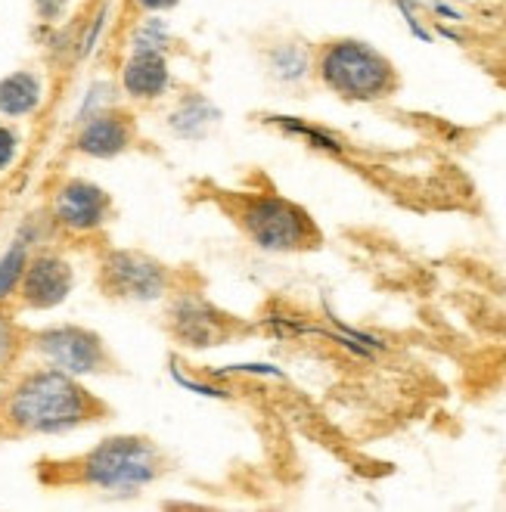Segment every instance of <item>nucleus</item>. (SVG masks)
<instances>
[{
  "label": "nucleus",
  "mask_w": 506,
  "mask_h": 512,
  "mask_svg": "<svg viewBox=\"0 0 506 512\" xmlns=\"http://www.w3.org/2000/svg\"><path fill=\"white\" fill-rule=\"evenodd\" d=\"M100 401L56 367L22 376L4 401V419L22 435H63L100 416Z\"/></svg>",
  "instance_id": "obj_1"
},
{
  "label": "nucleus",
  "mask_w": 506,
  "mask_h": 512,
  "mask_svg": "<svg viewBox=\"0 0 506 512\" xmlns=\"http://www.w3.org/2000/svg\"><path fill=\"white\" fill-rule=\"evenodd\" d=\"M314 72L326 90L354 103L385 100L401 87L392 59L357 38L326 41L314 56Z\"/></svg>",
  "instance_id": "obj_2"
},
{
  "label": "nucleus",
  "mask_w": 506,
  "mask_h": 512,
  "mask_svg": "<svg viewBox=\"0 0 506 512\" xmlns=\"http://www.w3.org/2000/svg\"><path fill=\"white\" fill-rule=\"evenodd\" d=\"M165 472L162 450L140 435H115L87 450L78 463V481L106 494H137Z\"/></svg>",
  "instance_id": "obj_3"
},
{
  "label": "nucleus",
  "mask_w": 506,
  "mask_h": 512,
  "mask_svg": "<svg viewBox=\"0 0 506 512\" xmlns=\"http://www.w3.org/2000/svg\"><path fill=\"white\" fill-rule=\"evenodd\" d=\"M233 202V221L264 252H305L320 243V230L305 208L277 193H240Z\"/></svg>",
  "instance_id": "obj_4"
},
{
  "label": "nucleus",
  "mask_w": 506,
  "mask_h": 512,
  "mask_svg": "<svg viewBox=\"0 0 506 512\" xmlns=\"http://www.w3.org/2000/svg\"><path fill=\"white\" fill-rule=\"evenodd\" d=\"M100 277L109 295L128 298V301H159L174 292V274L156 258L131 252V249H115L103 258Z\"/></svg>",
  "instance_id": "obj_5"
},
{
  "label": "nucleus",
  "mask_w": 506,
  "mask_h": 512,
  "mask_svg": "<svg viewBox=\"0 0 506 512\" xmlns=\"http://www.w3.org/2000/svg\"><path fill=\"white\" fill-rule=\"evenodd\" d=\"M32 348L50 367L69 376H94L109 367L106 345L97 333L84 326H50L32 339Z\"/></svg>",
  "instance_id": "obj_6"
},
{
  "label": "nucleus",
  "mask_w": 506,
  "mask_h": 512,
  "mask_svg": "<svg viewBox=\"0 0 506 512\" xmlns=\"http://www.w3.org/2000/svg\"><path fill=\"white\" fill-rule=\"evenodd\" d=\"M53 224L72 230V233H94L109 221L112 199L103 187L91 184V180H66L53 196Z\"/></svg>",
  "instance_id": "obj_7"
},
{
  "label": "nucleus",
  "mask_w": 506,
  "mask_h": 512,
  "mask_svg": "<svg viewBox=\"0 0 506 512\" xmlns=\"http://www.w3.org/2000/svg\"><path fill=\"white\" fill-rule=\"evenodd\" d=\"M168 320L171 333L190 348H212L227 336V320L190 289H177L168 308Z\"/></svg>",
  "instance_id": "obj_8"
},
{
  "label": "nucleus",
  "mask_w": 506,
  "mask_h": 512,
  "mask_svg": "<svg viewBox=\"0 0 506 512\" xmlns=\"http://www.w3.org/2000/svg\"><path fill=\"white\" fill-rule=\"evenodd\" d=\"M75 274L66 258L59 255H35L28 258L25 267V277L19 283V295L25 301V308H35V311H50L56 305H63L72 292Z\"/></svg>",
  "instance_id": "obj_9"
},
{
  "label": "nucleus",
  "mask_w": 506,
  "mask_h": 512,
  "mask_svg": "<svg viewBox=\"0 0 506 512\" xmlns=\"http://www.w3.org/2000/svg\"><path fill=\"white\" fill-rule=\"evenodd\" d=\"M134 143V122L131 115L103 109L81 122V134L75 137V149L91 159H112L128 153Z\"/></svg>",
  "instance_id": "obj_10"
},
{
  "label": "nucleus",
  "mask_w": 506,
  "mask_h": 512,
  "mask_svg": "<svg viewBox=\"0 0 506 512\" xmlns=\"http://www.w3.org/2000/svg\"><path fill=\"white\" fill-rule=\"evenodd\" d=\"M122 90L131 100H140V103L162 100L171 90V69H168L165 53L134 50L122 69Z\"/></svg>",
  "instance_id": "obj_11"
},
{
  "label": "nucleus",
  "mask_w": 506,
  "mask_h": 512,
  "mask_svg": "<svg viewBox=\"0 0 506 512\" xmlns=\"http://www.w3.org/2000/svg\"><path fill=\"white\" fill-rule=\"evenodd\" d=\"M44 100V87L35 72H13L0 81V115L22 118L32 115Z\"/></svg>",
  "instance_id": "obj_12"
},
{
  "label": "nucleus",
  "mask_w": 506,
  "mask_h": 512,
  "mask_svg": "<svg viewBox=\"0 0 506 512\" xmlns=\"http://www.w3.org/2000/svg\"><path fill=\"white\" fill-rule=\"evenodd\" d=\"M218 122V109L202 100V97H187L181 103V109L171 112V131L181 134V137H202L208 128Z\"/></svg>",
  "instance_id": "obj_13"
},
{
  "label": "nucleus",
  "mask_w": 506,
  "mask_h": 512,
  "mask_svg": "<svg viewBox=\"0 0 506 512\" xmlns=\"http://www.w3.org/2000/svg\"><path fill=\"white\" fill-rule=\"evenodd\" d=\"M267 66H271L274 78L295 84V81L308 78V72L314 69V56L302 44H280L271 50V56H267Z\"/></svg>",
  "instance_id": "obj_14"
},
{
  "label": "nucleus",
  "mask_w": 506,
  "mask_h": 512,
  "mask_svg": "<svg viewBox=\"0 0 506 512\" xmlns=\"http://www.w3.org/2000/svg\"><path fill=\"white\" fill-rule=\"evenodd\" d=\"M25 267H28V243L16 236L13 246L4 252V258H0V305H4L10 295L19 292Z\"/></svg>",
  "instance_id": "obj_15"
},
{
  "label": "nucleus",
  "mask_w": 506,
  "mask_h": 512,
  "mask_svg": "<svg viewBox=\"0 0 506 512\" xmlns=\"http://www.w3.org/2000/svg\"><path fill=\"white\" fill-rule=\"evenodd\" d=\"M274 125H280L286 134H295V137H305L311 146H317V149H326V153H342V140L339 137H333V134H326V131H320V128H311V125H305V122H292V118H283V115H274L271 118Z\"/></svg>",
  "instance_id": "obj_16"
},
{
  "label": "nucleus",
  "mask_w": 506,
  "mask_h": 512,
  "mask_svg": "<svg viewBox=\"0 0 506 512\" xmlns=\"http://www.w3.org/2000/svg\"><path fill=\"white\" fill-rule=\"evenodd\" d=\"M16 348H19V333L10 317L0 314V373L10 367V360L16 357Z\"/></svg>",
  "instance_id": "obj_17"
},
{
  "label": "nucleus",
  "mask_w": 506,
  "mask_h": 512,
  "mask_svg": "<svg viewBox=\"0 0 506 512\" xmlns=\"http://www.w3.org/2000/svg\"><path fill=\"white\" fill-rule=\"evenodd\" d=\"M19 156V134L10 125H0V171H7Z\"/></svg>",
  "instance_id": "obj_18"
},
{
  "label": "nucleus",
  "mask_w": 506,
  "mask_h": 512,
  "mask_svg": "<svg viewBox=\"0 0 506 512\" xmlns=\"http://www.w3.org/2000/svg\"><path fill=\"white\" fill-rule=\"evenodd\" d=\"M69 7V0H35V13L44 19V22H56V19H63Z\"/></svg>",
  "instance_id": "obj_19"
},
{
  "label": "nucleus",
  "mask_w": 506,
  "mask_h": 512,
  "mask_svg": "<svg viewBox=\"0 0 506 512\" xmlns=\"http://www.w3.org/2000/svg\"><path fill=\"white\" fill-rule=\"evenodd\" d=\"M134 4L146 13H165V10L177 7V0H134Z\"/></svg>",
  "instance_id": "obj_20"
}]
</instances>
